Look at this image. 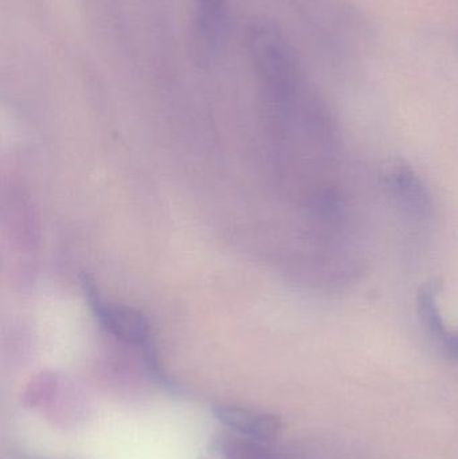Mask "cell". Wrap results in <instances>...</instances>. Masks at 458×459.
<instances>
[{"instance_id":"obj_2","label":"cell","mask_w":458,"mask_h":459,"mask_svg":"<svg viewBox=\"0 0 458 459\" xmlns=\"http://www.w3.org/2000/svg\"><path fill=\"white\" fill-rule=\"evenodd\" d=\"M230 15V0H188V45L198 64H212L222 54Z\"/></svg>"},{"instance_id":"obj_7","label":"cell","mask_w":458,"mask_h":459,"mask_svg":"<svg viewBox=\"0 0 458 459\" xmlns=\"http://www.w3.org/2000/svg\"><path fill=\"white\" fill-rule=\"evenodd\" d=\"M441 351L448 360L458 363V332H449L440 340Z\"/></svg>"},{"instance_id":"obj_3","label":"cell","mask_w":458,"mask_h":459,"mask_svg":"<svg viewBox=\"0 0 458 459\" xmlns=\"http://www.w3.org/2000/svg\"><path fill=\"white\" fill-rule=\"evenodd\" d=\"M385 187L398 207L413 218L432 217L433 201L427 185L406 161L392 160L382 174Z\"/></svg>"},{"instance_id":"obj_5","label":"cell","mask_w":458,"mask_h":459,"mask_svg":"<svg viewBox=\"0 0 458 459\" xmlns=\"http://www.w3.org/2000/svg\"><path fill=\"white\" fill-rule=\"evenodd\" d=\"M212 447L223 459H296L295 453L276 442L246 438L230 431L218 434Z\"/></svg>"},{"instance_id":"obj_4","label":"cell","mask_w":458,"mask_h":459,"mask_svg":"<svg viewBox=\"0 0 458 459\" xmlns=\"http://www.w3.org/2000/svg\"><path fill=\"white\" fill-rule=\"evenodd\" d=\"M212 414L218 422L230 430V433L246 438L276 442L281 431V420L269 412L257 411L236 404H217L212 409Z\"/></svg>"},{"instance_id":"obj_6","label":"cell","mask_w":458,"mask_h":459,"mask_svg":"<svg viewBox=\"0 0 458 459\" xmlns=\"http://www.w3.org/2000/svg\"><path fill=\"white\" fill-rule=\"evenodd\" d=\"M417 312L422 326L433 339L440 342L446 333L445 323L437 302V288L433 283H424L417 294Z\"/></svg>"},{"instance_id":"obj_1","label":"cell","mask_w":458,"mask_h":459,"mask_svg":"<svg viewBox=\"0 0 458 459\" xmlns=\"http://www.w3.org/2000/svg\"><path fill=\"white\" fill-rule=\"evenodd\" d=\"M88 296L91 307H93L102 328L107 329L108 333L120 342L142 351L150 374H152V377H155L161 385L171 387V383L161 371L158 351L150 333V326L143 316L131 307L105 301L101 297L97 296L94 289H88Z\"/></svg>"}]
</instances>
